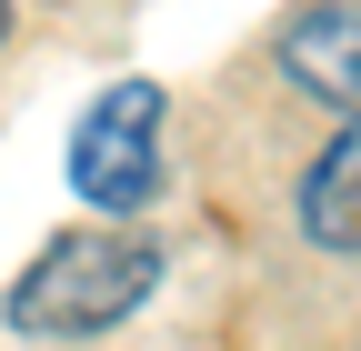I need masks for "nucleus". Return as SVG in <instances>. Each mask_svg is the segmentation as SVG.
<instances>
[{
    "instance_id": "obj_1",
    "label": "nucleus",
    "mask_w": 361,
    "mask_h": 351,
    "mask_svg": "<svg viewBox=\"0 0 361 351\" xmlns=\"http://www.w3.org/2000/svg\"><path fill=\"white\" fill-rule=\"evenodd\" d=\"M161 261H171L161 231H141L130 211H111L101 231H61L11 281L0 312H11V331H30V341H101V331H121L161 291Z\"/></svg>"
},
{
    "instance_id": "obj_2",
    "label": "nucleus",
    "mask_w": 361,
    "mask_h": 351,
    "mask_svg": "<svg viewBox=\"0 0 361 351\" xmlns=\"http://www.w3.org/2000/svg\"><path fill=\"white\" fill-rule=\"evenodd\" d=\"M71 191L90 211H141L161 191V80H111L71 130Z\"/></svg>"
},
{
    "instance_id": "obj_3",
    "label": "nucleus",
    "mask_w": 361,
    "mask_h": 351,
    "mask_svg": "<svg viewBox=\"0 0 361 351\" xmlns=\"http://www.w3.org/2000/svg\"><path fill=\"white\" fill-rule=\"evenodd\" d=\"M281 70H291V91L361 111V0H322V11H301V20L281 30Z\"/></svg>"
},
{
    "instance_id": "obj_4",
    "label": "nucleus",
    "mask_w": 361,
    "mask_h": 351,
    "mask_svg": "<svg viewBox=\"0 0 361 351\" xmlns=\"http://www.w3.org/2000/svg\"><path fill=\"white\" fill-rule=\"evenodd\" d=\"M301 241L311 251H361V111L331 130V151L301 171Z\"/></svg>"
},
{
    "instance_id": "obj_5",
    "label": "nucleus",
    "mask_w": 361,
    "mask_h": 351,
    "mask_svg": "<svg viewBox=\"0 0 361 351\" xmlns=\"http://www.w3.org/2000/svg\"><path fill=\"white\" fill-rule=\"evenodd\" d=\"M0 40H11V0H0Z\"/></svg>"
}]
</instances>
